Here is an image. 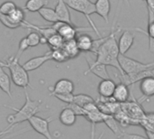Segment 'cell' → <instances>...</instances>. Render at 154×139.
I'll list each match as a JSON object with an SVG mask.
<instances>
[{
    "label": "cell",
    "instance_id": "obj_26",
    "mask_svg": "<svg viewBox=\"0 0 154 139\" xmlns=\"http://www.w3.org/2000/svg\"><path fill=\"white\" fill-rule=\"evenodd\" d=\"M50 55H51V60H53V61H54L56 62H59V63L65 62L66 61L69 60L62 48L51 50L50 51Z\"/></svg>",
    "mask_w": 154,
    "mask_h": 139
},
{
    "label": "cell",
    "instance_id": "obj_20",
    "mask_svg": "<svg viewBox=\"0 0 154 139\" xmlns=\"http://www.w3.org/2000/svg\"><path fill=\"white\" fill-rule=\"evenodd\" d=\"M47 4L48 0H27L24 9L31 13H35L46 7Z\"/></svg>",
    "mask_w": 154,
    "mask_h": 139
},
{
    "label": "cell",
    "instance_id": "obj_36",
    "mask_svg": "<svg viewBox=\"0 0 154 139\" xmlns=\"http://www.w3.org/2000/svg\"><path fill=\"white\" fill-rule=\"evenodd\" d=\"M146 134H147L149 139H154V132L153 131H148V130H146Z\"/></svg>",
    "mask_w": 154,
    "mask_h": 139
},
{
    "label": "cell",
    "instance_id": "obj_14",
    "mask_svg": "<svg viewBox=\"0 0 154 139\" xmlns=\"http://www.w3.org/2000/svg\"><path fill=\"white\" fill-rule=\"evenodd\" d=\"M94 7L95 13L100 16L106 23H109V15L111 12L110 0H96Z\"/></svg>",
    "mask_w": 154,
    "mask_h": 139
},
{
    "label": "cell",
    "instance_id": "obj_4",
    "mask_svg": "<svg viewBox=\"0 0 154 139\" xmlns=\"http://www.w3.org/2000/svg\"><path fill=\"white\" fill-rule=\"evenodd\" d=\"M118 61L122 72L127 76L136 75L141 72L154 67V61L150 63H143L130 57H127L124 54H119Z\"/></svg>",
    "mask_w": 154,
    "mask_h": 139
},
{
    "label": "cell",
    "instance_id": "obj_23",
    "mask_svg": "<svg viewBox=\"0 0 154 139\" xmlns=\"http://www.w3.org/2000/svg\"><path fill=\"white\" fill-rule=\"evenodd\" d=\"M8 17H9V19H10L14 24L19 25L20 27L22 26L23 23L26 21V19H25L26 16H25V11H24V9H22V8H20V7H17L8 15Z\"/></svg>",
    "mask_w": 154,
    "mask_h": 139
},
{
    "label": "cell",
    "instance_id": "obj_2",
    "mask_svg": "<svg viewBox=\"0 0 154 139\" xmlns=\"http://www.w3.org/2000/svg\"><path fill=\"white\" fill-rule=\"evenodd\" d=\"M0 65L3 68H8L10 72V79L16 86L24 89L28 87L32 88L30 85L28 72L24 69L23 65L19 63V59L16 55L11 56L5 61H0Z\"/></svg>",
    "mask_w": 154,
    "mask_h": 139
},
{
    "label": "cell",
    "instance_id": "obj_7",
    "mask_svg": "<svg viewBox=\"0 0 154 139\" xmlns=\"http://www.w3.org/2000/svg\"><path fill=\"white\" fill-rule=\"evenodd\" d=\"M85 59L88 62L89 65V69L85 72V74L86 75L87 73H93L94 75H96L97 77L101 78L102 80H107V79H111L110 75L107 72V66L103 65V64H98L95 63L94 60H92L91 57L89 56H85Z\"/></svg>",
    "mask_w": 154,
    "mask_h": 139
},
{
    "label": "cell",
    "instance_id": "obj_8",
    "mask_svg": "<svg viewBox=\"0 0 154 139\" xmlns=\"http://www.w3.org/2000/svg\"><path fill=\"white\" fill-rule=\"evenodd\" d=\"M135 40V35L131 33L130 31H123L122 35L119 38L118 43V48H119V52L120 54H126L128 51L131 48V46L134 43Z\"/></svg>",
    "mask_w": 154,
    "mask_h": 139
},
{
    "label": "cell",
    "instance_id": "obj_28",
    "mask_svg": "<svg viewBox=\"0 0 154 139\" xmlns=\"http://www.w3.org/2000/svg\"><path fill=\"white\" fill-rule=\"evenodd\" d=\"M40 37H41V35L37 32H35V31L30 32L28 34V35L26 36V39H27V42L29 44V48H33V47H35L38 44H40Z\"/></svg>",
    "mask_w": 154,
    "mask_h": 139
},
{
    "label": "cell",
    "instance_id": "obj_31",
    "mask_svg": "<svg viewBox=\"0 0 154 139\" xmlns=\"http://www.w3.org/2000/svg\"><path fill=\"white\" fill-rule=\"evenodd\" d=\"M27 49H29V44H28V42H27L26 37H24L19 42V44H18V52H17V53L16 56L19 59L20 56H21V54L24 52H26Z\"/></svg>",
    "mask_w": 154,
    "mask_h": 139
},
{
    "label": "cell",
    "instance_id": "obj_35",
    "mask_svg": "<svg viewBox=\"0 0 154 139\" xmlns=\"http://www.w3.org/2000/svg\"><path fill=\"white\" fill-rule=\"evenodd\" d=\"M13 126H9L8 127H7L6 129H4V130H1L0 131V139L2 138V136H4L5 135H8V134H10V132H11V130L13 129Z\"/></svg>",
    "mask_w": 154,
    "mask_h": 139
},
{
    "label": "cell",
    "instance_id": "obj_6",
    "mask_svg": "<svg viewBox=\"0 0 154 139\" xmlns=\"http://www.w3.org/2000/svg\"><path fill=\"white\" fill-rule=\"evenodd\" d=\"M86 31L90 32V31H93V29L91 27H77L75 25H71V24H66V23L62 22L56 33L60 34L64 41H68V40L75 39L78 33L86 32Z\"/></svg>",
    "mask_w": 154,
    "mask_h": 139
},
{
    "label": "cell",
    "instance_id": "obj_29",
    "mask_svg": "<svg viewBox=\"0 0 154 139\" xmlns=\"http://www.w3.org/2000/svg\"><path fill=\"white\" fill-rule=\"evenodd\" d=\"M54 97H55L57 99H59L60 101L66 103V104H71L72 103L73 100V93H63V94H54L52 95Z\"/></svg>",
    "mask_w": 154,
    "mask_h": 139
},
{
    "label": "cell",
    "instance_id": "obj_16",
    "mask_svg": "<svg viewBox=\"0 0 154 139\" xmlns=\"http://www.w3.org/2000/svg\"><path fill=\"white\" fill-rule=\"evenodd\" d=\"M76 115L75 113L69 108L65 107L62 109L59 115V121L65 126H72L76 122Z\"/></svg>",
    "mask_w": 154,
    "mask_h": 139
},
{
    "label": "cell",
    "instance_id": "obj_32",
    "mask_svg": "<svg viewBox=\"0 0 154 139\" xmlns=\"http://www.w3.org/2000/svg\"><path fill=\"white\" fill-rule=\"evenodd\" d=\"M67 107H69L74 113L76 116H82V117H85V111L84 109V108L76 105L74 103H71V104H67Z\"/></svg>",
    "mask_w": 154,
    "mask_h": 139
},
{
    "label": "cell",
    "instance_id": "obj_30",
    "mask_svg": "<svg viewBox=\"0 0 154 139\" xmlns=\"http://www.w3.org/2000/svg\"><path fill=\"white\" fill-rule=\"evenodd\" d=\"M0 22H1L6 27L9 28V29H17L18 27H20L19 25L14 24L8 17V16H5V15H1L0 14Z\"/></svg>",
    "mask_w": 154,
    "mask_h": 139
},
{
    "label": "cell",
    "instance_id": "obj_34",
    "mask_svg": "<svg viewBox=\"0 0 154 139\" xmlns=\"http://www.w3.org/2000/svg\"><path fill=\"white\" fill-rule=\"evenodd\" d=\"M104 135V132H103L100 136L98 137V139H101ZM90 139H95V124H92L91 126V138Z\"/></svg>",
    "mask_w": 154,
    "mask_h": 139
},
{
    "label": "cell",
    "instance_id": "obj_19",
    "mask_svg": "<svg viewBox=\"0 0 154 139\" xmlns=\"http://www.w3.org/2000/svg\"><path fill=\"white\" fill-rule=\"evenodd\" d=\"M0 89L2 90L10 99H12L11 93V80L10 76L5 72L4 68L0 65Z\"/></svg>",
    "mask_w": 154,
    "mask_h": 139
},
{
    "label": "cell",
    "instance_id": "obj_9",
    "mask_svg": "<svg viewBox=\"0 0 154 139\" xmlns=\"http://www.w3.org/2000/svg\"><path fill=\"white\" fill-rule=\"evenodd\" d=\"M50 60H51V55H50V51H49L44 55L36 56L28 60L23 64V67L27 72H32V71H35V70L39 69L42 65H44L45 62H47Z\"/></svg>",
    "mask_w": 154,
    "mask_h": 139
},
{
    "label": "cell",
    "instance_id": "obj_37",
    "mask_svg": "<svg viewBox=\"0 0 154 139\" xmlns=\"http://www.w3.org/2000/svg\"><path fill=\"white\" fill-rule=\"evenodd\" d=\"M150 73H151V76L154 77V67H152V68L150 69Z\"/></svg>",
    "mask_w": 154,
    "mask_h": 139
},
{
    "label": "cell",
    "instance_id": "obj_11",
    "mask_svg": "<svg viewBox=\"0 0 154 139\" xmlns=\"http://www.w3.org/2000/svg\"><path fill=\"white\" fill-rule=\"evenodd\" d=\"M54 11H55V13H56V15H57V16L59 18V21L66 23V24L74 25L72 20V17H71L69 7L65 4L64 0H57Z\"/></svg>",
    "mask_w": 154,
    "mask_h": 139
},
{
    "label": "cell",
    "instance_id": "obj_15",
    "mask_svg": "<svg viewBox=\"0 0 154 139\" xmlns=\"http://www.w3.org/2000/svg\"><path fill=\"white\" fill-rule=\"evenodd\" d=\"M129 97H130L129 86H127L126 84L122 82H120L119 84H117L113 91L112 97L113 98V100L119 103H123L129 99Z\"/></svg>",
    "mask_w": 154,
    "mask_h": 139
},
{
    "label": "cell",
    "instance_id": "obj_1",
    "mask_svg": "<svg viewBox=\"0 0 154 139\" xmlns=\"http://www.w3.org/2000/svg\"><path fill=\"white\" fill-rule=\"evenodd\" d=\"M25 96H26V102L20 108H17L14 107H8L16 112L15 114H10L7 117V121L9 126H14L15 125L20 124L22 122L28 121L29 118L35 116L39 111H41L42 100L40 99L33 100L28 95L26 89H25Z\"/></svg>",
    "mask_w": 154,
    "mask_h": 139
},
{
    "label": "cell",
    "instance_id": "obj_22",
    "mask_svg": "<svg viewBox=\"0 0 154 139\" xmlns=\"http://www.w3.org/2000/svg\"><path fill=\"white\" fill-rule=\"evenodd\" d=\"M38 13H39L40 16L43 19H45L46 22H48V23L54 24V23L59 21V18H58V16H57L54 9H53V8L45 7L42 9H40L38 11Z\"/></svg>",
    "mask_w": 154,
    "mask_h": 139
},
{
    "label": "cell",
    "instance_id": "obj_33",
    "mask_svg": "<svg viewBox=\"0 0 154 139\" xmlns=\"http://www.w3.org/2000/svg\"><path fill=\"white\" fill-rule=\"evenodd\" d=\"M122 138V139H149L148 137H145L137 134H123Z\"/></svg>",
    "mask_w": 154,
    "mask_h": 139
},
{
    "label": "cell",
    "instance_id": "obj_3",
    "mask_svg": "<svg viewBox=\"0 0 154 139\" xmlns=\"http://www.w3.org/2000/svg\"><path fill=\"white\" fill-rule=\"evenodd\" d=\"M64 2L69 8L83 14L87 19L88 23L90 24L93 31L95 32L99 38L102 37L98 28L96 27L95 24L91 18V16L93 14H95V7L94 2H92L91 0H64Z\"/></svg>",
    "mask_w": 154,
    "mask_h": 139
},
{
    "label": "cell",
    "instance_id": "obj_27",
    "mask_svg": "<svg viewBox=\"0 0 154 139\" xmlns=\"http://www.w3.org/2000/svg\"><path fill=\"white\" fill-rule=\"evenodd\" d=\"M17 7V5L13 1H6L0 5V14L8 16L15 8Z\"/></svg>",
    "mask_w": 154,
    "mask_h": 139
},
{
    "label": "cell",
    "instance_id": "obj_38",
    "mask_svg": "<svg viewBox=\"0 0 154 139\" xmlns=\"http://www.w3.org/2000/svg\"><path fill=\"white\" fill-rule=\"evenodd\" d=\"M120 1H121V0H120ZM140 1H145V0H140Z\"/></svg>",
    "mask_w": 154,
    "mask_h": 139
},
{
    "label": "cell",
    "instance_id": "obj_18",
    "mask_svg": "<svg viewBox=\"0 0 154 139\" xmlns=\"http://www.w3.org/2000/svg\"><path fill=\"white\" fill-rule=\"evenodd\" d=\"M75 40H76V43H77V45H78L80 52H88L92 51L94 39L89 34H80L78 37L75 38Z\"/></svg>",
    "mask_w": 154,
    "mask_h": 139
},
{
    "label": "cell",
    "instance_id": "obj_24",
    "mask_svg": "<svg viewBox=\"0 0 154 139\" xmlns=\"http://www.w3.org/2000/svg\"><path fill=\"white\" fill-rule=\"evenodd\" d=\"M64 43V40L62 38V36L60 34H58L57 33L52 34L49 38H47V45L49 46V48H51V50H54V49H60L63 47Z\"/></svg>",
    "mask_w": 154,
    "mask_h": 139
},
{
    "label": "cell",
    "instance_id": "obj_13",
    "mask_svg": "<svg viewBox=\"0 0 154 139\" xmlns=\"http://www.w3.org/2000/svg\"><path fill=\"white\" fill-rule=\"evenodd\" d=\"M115 87H116V83L112 80L111 79L102 80L98 85V92L102 98L110 99L112 97Z\"/></svg>",
    "mask_w": 154,
    "mask_h": 139
},
{
    "label": "cell",
    "instance_id": "obj_25",
    "mask_svg": "<svg viewBox=\"0 0 154 139\" xmlns=\"http://www.w3.org/2000/svg\"><path fill=\"white\" fill-rule=\"evenodd\" d=\"M92 102H94V99L89 96V95H86V94H77V95H73V100H72V103L78 105L82 108H84L85 105L89 104V103H92Z\"/></svg>",
    "mask_w": 154,
    "mask_h": 139
},
{
    "label": "cell",
    "instance_id": "obj_10",
    "mask_svg": "<svg viewBox=\"0 0 154 139\" xmlns=\"http://www.w3.org/2000/svg\"><path fill=\"white\" fill-rule=\"evenodd\" d=\"M74 90V83L68 80V79H61L56 83L51 90L50 95H54V94H63V93H73Z\"/></svg>",
    "mask_w": 154,
    "mask_h": 139
},
{
    "label": "cell",
    "instance_id": "obj_12",
    "mask_svg": "<svg viewBox=\"0 0 154 139\" xmlns=\"http://www.w3.org/2000/svg\"><path fill=\"white\" fill-rule=\"evenodd\" d=\"M140 90L144 99H149L154 96V77H145L139 81Z\"/></svg>",
    "mask_w": 154,
    "mask_h": 139
},
{
    "label": "cell",
    "instance_id": "obj_21",
    "mask_svg": "<svg viewBox=\"0 0 154 139\" xmlns=\"http://www.w3.org/2000/svg\"><path fill=\"white\" fill-rule=\"evenodd\" d=\"M106 125H107V126L115 134V135L117 136V137H122V135H123V132H122V128H121V126H120V125H119V123L117 122V120L112 117V116H111L110 114H107V116H106V117H105V119H104V121H103Z\"/></svg>",
    "mask_w": 154,
    "mask_h": 139
},
{
    "label": "cell",
    "instance_id": "obj_17",
    "mask_svg": "<svg viewBox=\"0 0 154 139\" xmlns=\"http://www.w3.org/2000/svg\"><path fill=\"white\" fill-rule=\"evenodd\" d=\"M62 49H63V51L64 52V53L66 54V56H67V58L69 60L76 58L81 52L79 48H78V45H77V43H76L75 39L64 41Z\"/></svg>",
    "mask_w": 154,
    "mask_h": 139
},
{
    "label": "cell",
    "instance_id": "obj_5",
    "mask_svg": "<svg viewBox=\"0 0 154 139\" xmlns=\"http://www.w3.org/2000/svg\"><path fill=\"white\" fill-rule=\"evenodd\" d=\"M52 120H53L52 117L44 118L35 115L28 119V123L30 124L31 127L39 135H43L46 139H54L49 129V124L52 122Z\"/></svg>",
    "mask_w": 154,
    "mask_h": 139
}]
</instances>
